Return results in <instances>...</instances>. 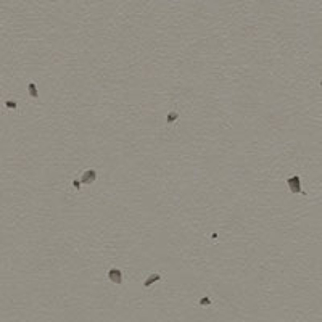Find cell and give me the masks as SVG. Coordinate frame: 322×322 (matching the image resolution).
Returning a JSON list of instances; mask_svg holds the SVG:
<instances>
[{"label":"cell","instance_id":"9c48e42d","mask_svg":"<svg viewBox=\"0 0 322 322\" xmlns=\"http://www.w3.org/2000/svg\"><path fill=\"white\" fill-rule=\"evenodd\" d=\"M81 184H82V181H74V182H73V185H74V187L77 188V190H79V188H81Z\"/></svg>","mask_w":322,"mask_h":322},{"label":"cell","instance_id":"3957f363","mask_svg":"<svg viewBox=\"0 0 322 322\" xmlns=\"http://www.w3.org/2000/svg\"><path fill=\"white\" fill-rule=\"evenodd\" d=\"M95 179H97V171H95V169H87V171H84V174H82V177H81L82 184H92V182H95Z\"/></svg>","mask_w":322,"mask_h":322},{"label":"cell","instance_id":"5b68a950","mask_svg":"<svg viewBox=\"0 0 322 322\" xmlns=\"http://www.w3.org/2000/svg\"><path fill=\"white\" fill-rule=\"evenodd\" d=\"M29 94H31V97H34V98H37V97H39L37 87H36V84H34V82H31V84H29Z\"/></svg>","mask_w":322,"mask_h":322},{"label":"cell","instance_id":"277c9868","mask_svg":"<svg viewBox=\"0 0 322 322\" xmlns=\"http://www.w3.org/2000/svg\"><path fill=\"white\" fill-rule=\"evenodd\" d=\"M161 279V275L160 274H150L148 277H147V280L143 282V287H151L155 282H158Z\"/></svg>","mask_w":322,"mask_h":322},{"label":"cell","instance_id":"ba28073f","mask_svg":"<svg viewBox=\"0 0 322 322\" xmlns=\"http://www.w3.org/2000/svg\"><path fill=\"white\" fill-rule=\"evenodd\" d=\"M7 106H8V108H16V102H15V100H8Z\"/></svg>","mask_w":322,"mask_h":322},{"label":"cell","instance_id":"7a4b0ae2","mask_svg":"<svg viewBox=\"0 0 322 322\" xmlns=\"http://www.w3.org/2000/svg\"><path fill=\"white\" fill-rule=\"evenodd\" d=\"M108 279L111 280L113 284H123V272H121L119 269H116V268H113V269H110V272H108Z\"/></svg>","mask_w":322,"mask_h":322},{"label":"cell","instance_id":"6da1fadb","mask_svg":"<svg viewBox=\"0 0 322 322\" xmlns=\"http://www.w3.org/2000/svg\"><path fill=\"white\" fill-rule=\"evenodd\" d=\"M287 184H288V187H290L292 193H303L301 185H299V177H298V176L288 177V179H287Z\"/></svg>","mask_w":322,"mask_h":322},{"label":"cell","instance_id":"8992f818","mask_svg":"<svg viewBox=\"0 0 322 322\" xmlns=\"http://www.w3.org/2000/svg\"><path fill=\"white\" fill-rule=\"evenodd\" d=\"M179 118V115H177L176 111H171V113H168V123H174V121Z\"/></svg>","mask_w":322,"mask_h":322},{"label":"cell","instance_id":"30bf717a","mask_svg":"<svg viewBox=\"0 0 322 322\" xmlns=\"http://www.w3.org/2000/svg\"><path fill=\"white\" fill-rule=\"evenodd\" d=\"M50 2H57V0H50Z\"/></svg>","mask_w":322,"mask_h":322},{"label":"cell","instance_id":"52a82bcc","mask_svg":"<svg viewBox=\"0 0 322 322\" xmlns=\"http://www.w3.org/2000/svg\"><path fill=\"white\" fill-rule=\"evenodd\" d=\"M209 303H211L209 298H202V299H200V304H202V306H208Z\"/></svg>","mask_w":322,"mask_h":322}]
</instances>
